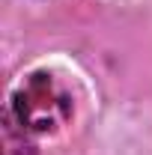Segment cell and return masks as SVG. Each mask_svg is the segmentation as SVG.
<instances>
[{"label":"cell","mask_w":152,"mask_h":155,"mask_svg":"<svg viewBox=\"0 0 152 155\" xmlns=\"http://www.w3.org/2000/svg\"><path fill=\"white\" fill-rule=\"evenodd\" d=\"M12 114L30 134H48L72 116V98L54 75L36 72L12 93Z\"/></svg>","instance_id":"1"},{"label":"cell","mask_w":152,"mask_h":155,"mask_svg":"<svg viewBox=\"0 0 152 155\" xmlns=\"http://www.w3.org/2000/svg\"><path fill=\"white\" fill-rule=\"evenodd\" d=\"M0 137H3V155H36V146H33V140H30V131L15 119L12 107L3 110Z\"/></svg>","instance_id":"2"}]
</instances>
